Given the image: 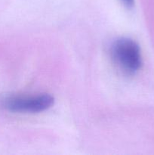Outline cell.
<instances>
[{
    "label": "cell",
    "instance_id": "cell-1",
    "mask_svg": "<svg viewBox=\"0 0 154 155\" xmlns=\"http://www.w3.org/2000/svg\"><path fill=\"white\" fill-rule=\"evenodd\" d=\"M110 55L115 64L127 75L136 74L142 66L140 48L129 38H119L110 47Z\"/></svg>",
    "mask_w": 154,
    "mask_h": 155
},
{
    "label": "cell",
    "instance_id": "cell-2",
    "mask_svg": "<svg viewBox=\"0 0 154 155\" xmlns=\"http://www.w3.org/2000/svg\"><path fill=\"white\" fill-rule=\"evenodd\" d=\"M54 98L48 94L36 96H11L3 101V106L7 110L16 113H40L52 107Z\"/></svg>",
    "mask_w": 154,
    "mask_h": 155
},
{
    "label": "cell",
    "instance_id": "cell-3",
    "mask_svg": "<svg viewBox=\"0 0 154 155\" xmlns=\"http://www.w3.org/2000/svg\"><path fill=\"white\" fill-rule=\"evenodd\" d=\"M122 2L125 4V5H126L128 8H131L134 5V0H122Z\"/></svg>",
    "mask_w": 154,
    "mask_h": 155
}]
</instances>
